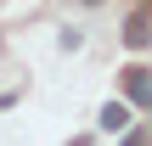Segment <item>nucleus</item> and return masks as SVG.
I'll use <instances>...</instances> for the list:
<instances>
[{"label":"nucleus","mask_w":152,"mask_h":146,"mask_svg":"<svg viewBox=\"0 0 152 146\" xmlns=\"http://www.w3.org/2000/svg\"><path fill=\"white\" fill-rule=\"evenodd\" d=\"M124 90H130V101L147 113V68H124Z\"/></svg>","instance_id":"1"},{"label":"nucleus","mask_w":152,"mask_h":146,"mask_svg":"<svg viewBox=\"0 0 152 146\" xmlns=\"http://www.w3.org/2000/svg\"><path fill=\"white\" fill-rule=\"evenodd\" d=\"M124 39H130V45H135V51H141V45H147V11H135V17H130V23H124Z\"/></svg>","instance_id":"2"},{"label":"nucleus","mask_w":152,"mask_h":146,"mask_svg":"<svg viewBox=\"0 0 152 146\" xmlns=\"http://www.w3.org/2000/svg\"><path fill=\"white\" fill-rule=\"evenodd\" d=\"M96 124H102V129H124V124H130V113H124V107H118V101H107V107H102V118H96Z\"/></svg>","instance_id":"3"},{"label":"nucleus","mask_w":152,"mask_h":146,"mask_svg":"<svg viewBox=\"0 0 152 146\" xmlns=\"http://www.w3.org/2000/svg\"><path fill=\"white\" fill-rule=\"evenodd\" d=\"M124 146H147V135H141V129H130V135H124Z\"/></svg>","instance_id":"4"},{"label":"nucleus","mask_w":152,"mask_h":146,"mask_svg":"<svg viewBox=\"0 0 152 146\" xmlns=\"http://www.w3.org/2000/svg\"><path fill=\"white\" fill-rule=\"evenodd\" d=\"M85 6H96V0H85Z\"/></svg>","instance_id":"5"}]
</instances>
